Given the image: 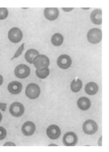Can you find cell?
Instances as JSON below:
<instances>
[{
	"instance_id": "1",
	"label": "cell",
	"mask_w": 109,
	"mask_h": 152,
	"mask_svg": "<svg viewBox=\"0 0 109 152\" xmlns=\"http://www.w3.org/2000/svg\"><path fill=\"white\" fill-rule=\"evenodd\" d=\"M33 64L36 69L43 71L48 68L50 65V60L46 56L39 54L34 58Z\"/></svg>"
},
{
	"instance_id": "2",
	"label": "cell",
	"mask_w": 109,
	"mask_h": 152,
	"mask_svg": "<svg viewBox=\"0 0 109 152\" xmlns=\"http://www.w3.org/2000/svg\"><path fill=\"white\" fill-rule=\"evenodd\" d=\"M40 94V88L36 84L31 83L27 86L25 94L29 99H37L39 96Z\"/></svg>"
},
{
	"instance_id": "3",
	"label": "cell",
	"mask_w": 109,
	"mask_h": 152,
	"mask_svg": "<svg viewBox=\"0 0 109 152\" xmlns=\"http://www.w3.org/2000/svg\"><path fill=\"white\" fill-rule=\"evenodd\" d=\"M103 34L100 29L93 28L88 31L87 38L88 41L93 44H97L101 41Z\"/></svg>"
},
{
	"instance_id": "4",
	"label": "cell",
	"mask_w": 109,
	"mask_h": 152,
	"mask_svg": "<svg viewBox=\"0 0 109 152\" xmlns=\"http://www.w3.org/2000/svg\"><path fill=\"white\" fill-rule=\"evenodd\" d=\"M30 67L25 64L18 65L15 68L14 74L16 76L20 79H25L28 77L30 74Z\"/></svg>"
},
{
	"instance_id": "5",
	"label": "cell",
	"mask_w": 109,
	"mask_h": 152,
	"mask_svg": "<svg viewBox=\"0 0 109 152\" xmlns=\"http://www.w3.org/2000/svg\"><path fill=\"white\" fill-rule=\"evenodd\" d=\"M23 37V34L19 28L14 27L11 29L8 33V38L11 42L19 43Z\"/></svg>"
},
{
	"instance_id": "6",
	"label": "cell",
	"mask_w": 109,
	"mask_h": 152,
	"mask_svg": "<svg viewBox=\"0 0 109 152\" xmlns=\"http://www.w3.org/2000/svg\"><path fill=\"white\" fill-rule=\"evenodd\" d=\"M25 112V108L23 104L15 102L11 104L9 107V112L12 116L19 117L23 115Z\"/></svg>"
},
{
	"instance_id": "7",
	"label": "cell",
	"mask_w": 109,
	"mask_h": 152,
	"mask_svg": "<svg viewBox=\"0 0 109 152\" xmlns=\"http://www.w3.org/2000/svg\"><path fill=\"white\" fill-rule=\"evenodd\" d=\"M78 141V137L75 133L72 132H69L65 133L63 138V144L66 146H75Z\"/></svg>"
},
{
	"instance_id": "8",
	"label": "cell",
	"mask_w": 109,
	"mask_h": 152,
	"mask_svg": "<svg viewBox=\"0 0 109 152\" xmlns=\"http://www.w3.org/2000/svg\"><path fill=\"white\" fill-rule=\"evenodd\" d=\"M98 129V126L96 122L92 120H86L84 122L83 129L86 134L92 135L96 133Z\"/></svg>"
},
{
	"instance_id": "9",
	"label": "cell",
	"mask_w": 109,
	"mask_h": 152,
	"mask_svg": "<svg viewBox=\"0 0 109 152\" xmlns=\"http://www.w3.org/2000/svg\"><path fill=\"white\" fill-rule=\"evenodd\" d=\"M57 63L58 66L61 69H69L72 64V60L69 56L62 54L58 57Z\"/></svg>"
},
{
	"instance_id": "10",
	"label": "cell",
	"mask_w": 109,
	"mask_h": 152,
	"mask_svg": "<svg viewBox=\"0 0 109 152\" xmlns=\"http://www.w3.org/2000/svg\"><path fill=\"white\" fill-rule=\"evenodd\" d=\"M46 133L48 137L52 140H56L60 137L61 130L59 127L56 125H51L47 128Z\"/></svg>"
},
{
	"instance_id": "11",
	"label": "cell",
	"mask_w": 109,
	"mask_h": 152,
	"mask_svg": "<svg viewBox=\"0 0 109 152\" xmlns=\"http://www.w3.org/2000/svg\"><path fill=\"white\" fill-rule=\"evenodd\" d=\"M36 129L35 124L32 121H27L23 124L22 131L23 134L27 137H29L33 134Z\"/></svg>"
},
{
	"instance_id": "12",
	"label": "cell",
	"mask_w": 109,
	"mask_h": 152,
	"mask_svg": "<svg viewBox=\"0 0 109 152\" xmlns=\"http://www.w3.org/2000/svg\"><path fill=\"white\" fill-rule=\"evenodd\" d=\"M44 14L47 19L53 21L57 19L59 11L57 8H46L44 10Z\"/></svg>"
},
{
	"instance_id": "13",
	"label": "cell",
	"mask_w": 109,
	"mask_h": 152,
	"mask_svg": "<svg viewBox=\"0 0 109 152\" xmlns=\"http://www.w3.org/2000/svg\"><path fill=\"white\" fill-rule=\"evenodd\" d=\"M22 88V84L19 82L13 81L9 84L8 90L10 94L17 95L21 92Z\"/></svg>"
},
{
	"instance_id": "14",
	"label": "cell",
	"mask_w": 109,
	"mask_h": 152,
	"mask_svg": "<svg viewBox=\"0 0 109 152\" xmlns=\"http://www.w3.org/2000/svg\"><path fill=\"white\" fill-rule=\"evenodd\" d=\"M102 15V10L100 9H96L93 10L91 14V20L95 24H101L103 22Z\"/></svg>"
},
{
	"instance_id": "15",
	"label": "cell",
	"mask_w": 109,
	"mask_h": 152,
	"mask_svg": "<svg viewBox=\"0 0 109 152\" xmlns=\"http://www.w3.org/2000/svg\"><path fill=\"white\" fill-rule=\"evenodd\" d=\"M77 105L82 110L84 111L87 110L90 108L91 106L90 101L87 97H81L77 101Z\"/></svg>"
},
{
	"instance_id": "16",
	"label": "cell",
	"mask_w": 109,
	"mask_h": 152,
	"mask_svg": "<svg viewBox=\"0 0 109 152\" xmlns=\"http://www.w3.org/2000/svg\"><path fill=\"white\" fill-rule=\"evenodd\" d=\"M39 54V52L35 49H30L28 50L25 54V59L27 62L30 64H33L34 58L36 56Z\"/></svg>"
},
{
	"instance_id": "17",
	"label": "cell",
	"mask_w": 109,
	"mask_h": 152,
	"mask_svg": "<svg viewBox=\"0 0 109 152\" xmlns=\"http://www.w3.org/2000/svg\"><path fill=\"white\" fill-rule=\"evenodd\" d=\"M99 90V86L94 82H90L86 84L85 91L86 94L92 96L96 94Z\"/></svg>"
},
{
	"instance_id": "18",
	"label": "cell",
	"mask_w": 109,
	"mask_h": 152,
	"mask_svg": "<svg viewBox=\"0 0 109 152\" xmlns=\"http://www.w3.org/2000/svg\"><path fill=\"white\" fill-rule=\"evenodd\" d=\"M82 81L79 79H74L70 85V88L73 92L77 93L79 92L82 87Z\"/></svg>"
},
{
	"instance_id": "19",
	"label": "cell",
	"mask_w": 109,
	"mask_h": 152,
	"mask_svg": "<svg viewBox=\"0 0 109 152\" xmlns=\"http://www.w3.org/2000/svg\"><path fill=\"white\" fill-rule=\"evenodd\" d=\"M64 41L63 36L59 33L54 34L51 37V42L54 46H59L62 45Z\"/></svg>"
},
{
	"instance_id": "20",
	"label": "cell",
	"mask_w": 109,
	"mask_h": 152,
	"mask_svg": "<svg viewBox=\"0 0 109 152\" xmlns=\"http://www.w3.org/2000/svg\"><path fill=\"white\" fill-rule=\"evenodd\" d=\"M36 75L40 79H45L49 75L50 69L48 68L43 71H40L36 69L35 71Z\"/></svg>"
},
{
	"instance_id": "21",
	"label": "cell",
	"mask_w": 109,
	"mask_h": 152,
	"mask_svg": "<svg viewBox=\"0 0 109 152\" xmlns=\"http://www.w3.org/2000/svg\"><path fill=\"white\" fill-rule=\"evenodd\" d=\"M24 43H23V44L19 47V48L18 49L17 51L16 52L14 56L11 58V60H13V59L17 58L21 55L24 49Z\"/></svg>"
},
{
	"instance_id": "22",
	"label": "cell",
	"mask_w": 109,
	"mask_h": 152,
	"mask_svg": "<svg viewBox=\"0 0 109 152\" xmlns=\"http://www.w3.org/2000/svg\"><path fill=\"white\" fill-rule=\"evenodd\" d=\"M8 11L6 8H0V20L5 19L8 17Z\"/></svg>"
},
{
	"instance_id": "23",
	"label": "cell",
	"mask_w": 109,
	"mask_h": 152,
	"mask_svg": "<svg viewBox=\"0 0 109 152\" xmlns=\"http://www.w3.org/2000/svg\"><path fill=\"white\" fill-rule=\"evenodd\" d=\"M7 135L6 129L3 127L0 126V140H3L5 138Z\"/></svg>"
},
{
	"instance_id": "24",
	"label": "cell",
	"mask_w": 109,
	"mask_h": 152,
	"mask_svg": "<svg viewBox=\"0 0 109 152\" xmlns=\"http://www.w3.org/2000/svg\"><path fill=\"white\" fill-rule=\"evenodd\" d=\"M7 104L6 103H0V110L5 112Z\"/></svg>"
},
{
	"instance_id": "25",
	"label": "cell",
	"mask_w": 109,
	"mask_h": 152,
	"mask_svg": "<svg viewBox=\"0 0 109 152\" xmlns=\"http://www.w3.org/2000/svg\"><path fill=\"white\" fill-rule=\"evenodd\" d=\"M4 146H15L16 145L13 142H8L6 143L4 145Z\"/></svg>"
},
{
	"instance_id": "26",
	"label": "cell",
	"mask_w": 109,
	"mask_h": 152,
	"mask_svg": "<svg viewBox=\"0 0 109 152\" xmlns=\"http://www.w3.org/2000/svg\"><path fill=\"white\" fill-rule=\"evenodd\" d=\"M74 8H62V10L65 12H69L73 10Z\"/></svg>"
},
{
	"instance_id": "27",
	"label": "cell",
	"mask_w": 109,
	"mask_h": 152,
	"mask_svg": "<svg viewBox=\"0 0 109 152\" xmlns=\"http://www.w3.org/2000/svg\"><path fill=\"white\" fill-rule=\"evenodd\" d=\"M3 77L0 75V86L3 84Z\"/></svg>"
},
{
	"instance_id": "28",
	"label": "cell",
	"mask_w": 109,
	"mask_h": 152,
	"mask_svg": "<svg viewBox=\"0 0 109 152\" xmlns=\"http://www.w3.org/2000/svg\"><path fill=\"white\" fill-rule=\"evenodd\" d=\"M2 118H3V116H2L1 113H0V122L1 121Z\"/></svg>"
},
{
	"instance_id": "29",
	"label": "cell",
	"mask_w": 109,
	"mask_h": 152,
	"mask_svg": "<svg viewBox=\"0 0 109 152\" xmlns=\"http://www.w3.org/2000/svg\"><path fill=\"white\" fill-rule=\"evenodd\" d=\"M56 144H50L49 145V146H57V145H55Z\"/></svg>"
},
{
	"instance_id": "30",
	"label": "cell",
	"mask_w": 109,
	"mask_h": 152,
	"mask_svg": "<svg viewBox=\"0 0 109 152\" xmlns=\"http://www.w3.org/2000/svg\"><path fill=\"white\" fill-rule=\"evenodd\" d=\"M83 9H84V10H88V9H90V8H82Z\"/></svg>"
},
{
	"instance_id": "31",
	"label": "cell",
	"mask_w": 109,
	"mask_h": 152,
	"mask_svg": "<svg viewBox=\"0 0 109 152\" xmlns=\"http://www.w3.org/2000/svg\"><path fill=\"white\" fill-rule=\"evenodd\" d=\"M22 9H28V8H22Z\"/></svg>"
}]
</instances>
